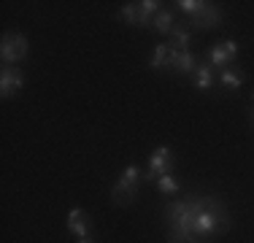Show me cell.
I'll use <instances>...</instances> for the list:
<instances>
[{"instance_id":"1","label":"cell","mask_w":254,"mask_h":243,"mask_svg":"<svg viewBox=\"0 0 254 243\" xmlns=\"http://www.w3.org/2000/svg\"><path fill=\"white\" fill-rule=\"evenodd\" d=\"M162 219L168 227V243H208L233 227L227 205L211 194H187L184 200H173L165 205Z\"/></svg>"},{"instance_id":"2","label":"cell","mask_w":254,"mask_h":243,"mask_svg":"<svg viewBox=\"0 0 254 243\" xmlns=\"http://www.w3.org/2000/svg\"><path fill=\"white\" fill-rule=\"evenodd\" d=\"M0 57L5 65H16L27 57V38L22 33H5L0 41Z\"/></svg>"},{"instance_id":"3","label":"cell","mask_w":254,"mask_h":243,"mask_svg":"<svg viewBox=\"0 0 254 243\" xmlns=\"http://www.w3.org/2000/svg\"><path fill=\"white\" fill-rule=\"evenodd\" d=\"M171 165H173V154L168 146H160V149L154 151L152 157H149V170L143 173V179L146 181H157L160 176L171 173Z\"/></svg>"},{"instance_id":"4","label":"cell","mask_w":254,"mask_h":243,"mask_svg":"<svg viewBox=\"0 0 254 243\" xmlns=\"http://www.w3.org/2000/svg\"><path fill=\"white\" fill-rule=\"evenodd\" d=\"M22 87H25L22 70L19 68H8V65H5V68L0 70V95H3V97H14V95L22 92Z\"/></svg>"},{"instance_id":"5","label":"cell","mask_w":254,"mask_h":243,"mask_svg":"<svg viewBox=\"0 0 254 243\" xmlns=\"http://www.w3.org/2000/svg\"><path fill=\"white\" fill-rule=\"evenodd\" d=\"M219 22H222V11H219V5H214V3H205L203 8L192 16V27H197V30H216Z\"/></svg>"},{"instance_id":"6","label":"cell","mask_w":254,"mask_h":243,"mask_svg":"<svg viewBox=\"0 0 254 243\" xmlns=\"http://www.w3.org/2000/svg\"><path fill=\"white\" fill-rule=\"evenodd\" d=\"M168 65H171L176 73H195L197 70V60L192 52H179V49L171 46V54H168Z\"/></svg>"},{"instance_id":"7","label":"cell","mask_w":254,"mask_h":243,"mask_svg":"<svg viewBox=\"0 0 254 243\" xmlns=\"http://www.w3.org/2000/svg\"><path fill=\"white\" fill-rule=\"evenodd\" d=\"M138 192H141V184H130V181L119 179L117 186L111 189V200L117 205H130V203H135Z\"/></svg>"},{"instance_id":"8","label":"cell","mask_w":254,"mask_h":243,"mask_svg":"<svg viewBox=\"0 0 254 243\" xmlns=\"http://www.w3.org/2000/svg\"><path fill=\"white\" fill-rule=\"evenodd\" d=\"M119 16H122L127 24H138V27H149V24L154 22L152 16H149L146 11L141 8V3H127L125 8L119 11Z\"/></svg>"},{"instance_id":"9","label":"cell","mask_w":254,"mask_h":243,"mask_svg":"<svg viewBox=\"0 0 254 243\" xmlns=\"http://www.w3.org/2000/svg\"><path fill=\"white\" fill-rule=\"evenodd\" d=\"M68 230L76 235V238L89 235V222H87V214H84L81 208H73V211L68 214Z\"/></svg>"},{"instance_id":"10","label":"cell","mask_w":254,"mask_h":243,"mask_svg":"<svg viewBox=\"0 0 254 243\" xmlns=\"http://www.w3.org/2000/svg\"><path fill=\"white\" fill-rule=\"evenodd\" d=\"M152 24H154V30L160 35H171V30H173V14H171V11H157Z\"/></svg>"},{"instance_id":"11","label":"cell","mask_w":254,"mask_h":243,"mask_svg":"<svg viewBox=\"0 0 254 243\" xmlns=\"http://www.w3.org/2000/svg\"><path fill=\"white\" fill-rule=\"evenodd\" d=\"M190 30L187 27H173L171 30V41H173V49H179V52H190Z\"/></svg>"},{"instance_id":"12","label":"cell","mask_w":254,"mask_h":243,"mask_svg":"<svg viewBox=\"0 0 254 243\" xmlns=\"http://www.w3.org/2000/svg\"><path fill=\"white\" fill-rule=\"evenodd\" d=\"M208 60H211V65H214V68H219V70H227V68H230V54L222 49V44L211 46Z\"/></svg>"},{"instance_id":"13","label":"cell","mask_w":254,"mask_h":243,"mask_svg":"<svg viewBox=\"0 0 254 243\" xmlns=\"http://www.w3.org/2000/svg\"><path fill=\"white\" fill-rule=\"evenodd\" d=\"M195 84H197V89H211L214 87V73H211V65H197V70H195Z\"/></svg>"},{"instance_id":"14","label":"cell","mask_w":254,"mask_h":243,"mask_svg":"<svg viewBox=\"0 0 254 243\" xmlns=\"http://www.w3.org/2000/svg\"><path fill=\"white\" fill-rule=\"evenodd\" d=\"M168 54H171V46H165V44H160L154 49V54H152V60H149V65L157 70V68H165L168 65Z\"/></svg>"},{"instance_id":"15","label":"cell","mask_w":254,"mask_h":243,"mask_svg":"<svg viewBox=\"0 0 254 243\" xmlns=\"http://www.w3.org/2000/svg\"><path fill=\"white\" fill-rule=\"evenodd\" d=\"M241 84H244V76H241V73L238 70H222V87H227V89H238L241 87Z\"/></svg>"},{"instance_id":"16","label":"cell","mask_w":254,"mask_h":243,"mask_svg":"<svg viewBox=\"0 0 254 243\" xmlns=\"http://www.w3.org/2000/svg\"><path fill=\"white\" fill-rule=\"evenodd\" d=\"M157 186H160V192H162V194H176V192H179V181L173 179L171 173L160 176V179H157Z\"/></svg>"},{"instance_id":"17","label":"cell","mask_w":254,"mask_h":243,"mask_svg":"<svg viewBox=\"0 0 254 243\" xmlns=\"http://www.w3.org/2000/svg\"><path fill=\"white\" fill-rule=\"evenodd\" d=\"M176 5H179V8H181V11H184V14H190V16H195V14H197V11H200V8H203V5H205V3H203V0H179V3H176Z\"/></svg>"},{"instance_id":"18","label":"cell","mask_w":254,"mask_h":243,"mask_svg":"<svg viewBox=\"0 0 254 243\" xmlns=\"http://www.w3.org/2000/svg\"><path fill=\"white\" fill-rule=\"evenodd\" d=\"M141 8L146 11L149 16H152V14H157V11H160V3H157V0H143V3H141Z\"/></svg>"},{"instance_id":"19","label":"cell","mask_w":254,"mask_h":243,"mask_svg":"<svg viewBox=\"0 0 254 243\" xmlns=\"http://www.w3.org/2000/svg\"><path fill=\"white\" fill-rule=\"evenodd\" d=\"M222 49H225V52L230 54V60L238 54V44H235V41H222Z\"/></svg>"},{"instance_id":"20","label":"cell","mask_w":254,"mask_h":243,"mask_svg":"<svg viewBox=\"0 0 254 243\" xmlns=\"http://www.w3.org/2000/svg\"><path fill=\"white\" fill-rule=\"evenodd\" d=\"M78 243H95V241L89 238V235H84V238H78Z\"/></svg>"},{"instance_id":"21","label":"cell","mask_w":254,"mask_h":243,"mask_svg":"<svg viewBox=\"0 0 254 243\" xmlns=\"http://www.w3.org/2000/svg\"><path fill=\"white\" fill-rule=\"evenodd\" d=\"M252 117H254V111H252Z\"/></svg>"}]
</instances>
